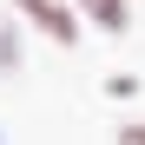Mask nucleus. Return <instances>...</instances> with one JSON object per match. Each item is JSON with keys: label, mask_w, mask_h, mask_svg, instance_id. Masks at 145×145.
Masks as SVG:
<instances>
[{"label": "nucleus", "mask_w": 145, "mask_h": 145, "mask_svg": "<svg viewBox=\"0 0 145 145\" xmlns=\"http://www.w3.org/2000/svg\"><path fill=\"white\" fill-rule=\"evenodd\" d=\"M13 7L27 13L46 40H59V46H72V40H79V13H72V0H13Z\"/></svg>", "instance_id": "nucleus-1"}, {"label": "nucleus", "mask_w": 145, "mask_h": 145, "mask_svg": "<svg viewBox=\"0 0 145 145\" xmlns=\"http://www.w3.org/2000/svg\"><path fill=\"white\" fill-rule=\"evenodd\" d=\"M72 13H79V20H92L99 33H125V20H132V7H125V0H72Z\"/></svg>", "instance_id": "nucleus-2"}, {"label": "nucleus", "mask_w": 145, "mask_h": 145, "mask_svg": "<svg viewBox=\"0 0 145 145\" xmlns=\"http://www.w3.org/2000/svg\"><path fill=\"white\" fill-rule=\"evenodd\" d=\"M119 145H145V119L138 125H119Z\"/></svg>", "instance_id": "nucleus-3"}]
</instances>
